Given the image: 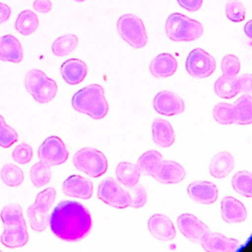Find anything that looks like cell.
Segmentation results:
<instances>
[{
	"instance_id": "cell-9",
	"label": "cell",
	"mask_w": 252,
	"mask_h": 252,
	"mask_svg": "<svg viewBox=\"0 0 252 252\" xmlns=\"http://www.w3.org/2000/svg\"><path fill=\"white\" fill-rule=\"evenodd\" d=\"M185 67L190 76L198 79H205L215 72L216 60L204 49L195 48L187 56Z\"/></svg>"
},
{
	"instance_id": "cell-10",
	"label": "cell",
	"mask_w": 252,
	"mask_h": 252,
	"mask_svg": "<svg viewBox=\"0 0 252 252\" xmlns=\"http://www.w3.org/2000/svg\"><path fill=\"white\" fill-rule=\"evenodd\" d=\"M37 155L40 161L51 167L64 163L68 158L69 152L59 137L50 136L39 146Z\"/></svg>"
},
{
	"instance_id": "cell-37",
	"label": "cell",
	"mask_w": 252,
	"mask_h": 252,
	"mask_svg": "<svg viewBox=\"0 0 252 252\" xmlns=\"http://www.w3.org/2000/svg\"><path fill=\"white\" fill-rule=\"evenodd\" d=\"M240 70L239 59L232 54L225 55L221 60L222 75L228 77H236Z\"/></svg>"
},
{
	"instance_id": "cell-23",
	"label": "cell",
	"mask_w": 252,
	"mask_h": 252,
	"mask_svg": "<svg viewBox=\"0 0 252 252\" xmlns=\"http://www.w3.org/2000/svg\"><path fill=\"white\" fill-rule=\"evenodd\" d=\"M233 124L249 125L252 123V97L251 94H242L230 106Z\"/></svg>"
},
{
	"instance_id": "cell-27",
	"label": "cell",
	"mask_w": 252,
	"mask_h": 252,
	"mask_svg": "<svg viewBox=\"0 0 252 252\" xmlns=\"http://www.w3.org/2000/svg\"><path fill=\"white\" fill-rule=\"evenodd\" d=\"M215 92L216 94L222 98L229 99L239 94L237 77H228L220 76L215 82Z\"/></svg>"
},
{
	"instance_id": "cell-19",
	"label": "cell",
	"mask_w": 252,
	"mask_h": 252,
	"mask_svg": "<svg viewBox=\"0 0 252 252\" xmlns=\"http://www.w3.org/2000/svg\"><path fill=\"white\" fill-rule=\"evenodd\" d=\"M60 72L67 84L78 85L86 78L88 67L84 61L77 58H71L61 65Z\"/></svg>"
},
{
	"instance_id": "cell-25",
	"label": "cell",
	"mask_w": 252,
	"mask_h": 252,
	"mask_svg": "<svg viewBox=\"0 0 252 252\" xmlns=\"http://www.w3.org/2000/svg\"><path fill=\"white\" fill-rule=\"evenodd\" d=\"M234 167V158L228 152H220L217 154L210 162L209 170L213 177H225Z\"/></svg>"
},
{
	"instance_id": "cell-21",
	"label": "cell",
	"mask_w": 252,
	"mask_h": 252,
	"mask_svg": "<svg viewBox=\"0 0 252 252\" xmlns=\"http://www.w3.org/2000/svg\"><path fill=\"white\" fill-rule=\"evenodd\" d=\"M24 51L21 42L12 34L0 37V60L19 63L23 60Z\"/></svg>"
},
{
	"instance_id": "cell-31",
	"label": "cell",
	"mask_w": 252,
	"mask_h": 252,
	"mask_svg": "<svg viewBox=\"0 0 252 252\" xmlns=\"http://www.w3.org/2000/svg\"><path fill=\"white\" fill-rule=\"evenodd\" d=\"M0 176L2 181L10 187H17L24 181L23 170L13 163L3 165L0 171Z\"/></svg>"
},
{
	"instance_id": "cell-28",
	"label": "cell",
	"mask_w": 252,
	"mask_h": 252,
	"mask_svg": "<svg viewBox=\"0 0 252 252\" xmlns=\"http://www.w3.org/2000/svg\"><path fill=\"white\" fill-rule=\"evenodd\" d=\"M37 16L31 10H25L17 17L15 28L21 34L28 35L35 32L38 27Z\"/></svg>"
},
{
	"instance_id": "cell-32",
	"label": "cell",
	"mask_w": 252,
	"mask_h": 252,
	"mask_svg": "<svg viewBox=\"0 0 252 252\" xmlns=\"http://www.w3.org/2000/svg\"><path fill=\"white\" fill-rule=\"evenodd\" d=\"M30 176L32 184L35 187H42L46 185L51 178V171L50 166L43 163L42 161H38L34 163L31 170H30Z\"/></svg>"
},
{
	"instance_id": "cell-15",
	"label": "cell",
	"mask_w": 252,
	"mask_h": 252,
	"mask_svg": "<svg viewBox=\"0 0 252 252\" xmlns=\"http://www.w3.org/2000/svg\"><path fill=\"white\" fill-rule=\"evenodd\" d=\"M62 191L68 197L87 200L93 195V183L90 179L74 174L63 182Z\"/></svg>"
},
{
	"instance_id": "cell-30",
	"label": "cell",
	"mask_w": 252,
	"mask_h": 252,
	"mask_svg": "<svg viewBox=\"0 0 252 252\" xmlns=\"http://www.w3.org/2000/svg\"><path fill=\"white\" fill-rule=\"evenodd\" d=\"M79 43L75 34H65L54 40L52 43V52L56 56H66L73 52Z\"/></svg>"
},
{
	"instance_id": "cell-2",
	"label": "cell",
	"mask_w": 252,
	"mask_h": 252,
	"mask_svg": "<svg viewBox=\"0 0 252 252\" xmlns=\"http://www.w3.org/2000/svg\"><path fill=\"white\" fill-rule=\"evenodd\" d=\"M4 230L1 234V243L8 248L25 246L29 240L27 224L23 217L22 207L18 204L5 206L0 214Z\"/></svg>"
},
{
	"instance_id": "cell-18",
	"label": "cell",
	"mask_w": 252,
	"mask_h": 252,
	"mask_svg": "<svg viewBox=\"0 0 252 252\" xmlns=\"http://www.w3.org/2000/svg\"><path fill=\"white\" fill-rule=\"evenodd\" d=\"M207 252H234L240 247V242L218 232H210L200 243Z\"/></svg>"
},
{
	"instance_id": "cell-34",
	"label": "cell",
	"mask_w": 252,
	"mask_h": 252,
	"mask_svg": "<svg viewBox=\"0 0 252 252\" xmlns=\"http://www.w3.org/2000/svg\"><path fill=\"white\" fill-rule=\"evenodd\" d=\"M125 190L127 206L132 208H142L147 202V192L141 185L136 184L132 187H127Z\"/></svg>"
},
{
	"instance_id": "cell-1",
	"label": "cell",
	"mask_w": 252,
	"mask_h": 252,
	"mask_svg": "<svg viewBox=\"0 0 252 252\" xmlns=\"http://www.w3.org/2000/svg\"><path fill=\"white\" fill-rule=\"evenodd\" d=\"M51 231L67 242L84 239L93 226L89 210L76 201H62L53 209L48 220Z\"/></svg>"
},
{
	"instance_id": "cell-3",
	"label": "cell",
	"mask_w": 252,
	"mask_h": 252,
	"mask_svg": "<svg viewBox=\"0 0 252 252\" xmlns=\"http://www.w3.org/2000/svg\"><path fill=\"white\" fill-rule=\"evenodd\" d=\"M71 103L75 110L94 119H102L108 112L104 90L97 84L90 85L76 92Z\"/></svg>"
},
{
	"instance_id": "cell-11",
	"label": "cell",
	"mask_w": 252,
	"mask_h": 252,
	"mask_svg": "<svg viewBox=\"0 0 252 252\" xmlns=\"http://www.w3.org/2000/svg\"><path fill=\"white\" fill-rule=\"evenodd\" d=\"M97 198L103 203L117 209L128 207L125 190H123L120 184L111 177L103 179L98 184Z\"/></svg>"
},
{
	"instance_id": "cell-40",
	"label": "cell",
	"mask_w": 252,
	"mask_h": 252,
	"mask_svg": "<svg viewBox=\"0 0 252 252\" xmlns=\"http://www.w3.org/2000/svg\"><path fill=\"white\" fill-rule=\"evenodd\" d=\"M178 4L189 12H195L202 6L203 0H177Z\"/></svg>"
},
{
	"instance_id": "cell-4",
	"label": "cell",
	"mask_w": 252,
	"mask_h": 252,
	"mask_svg": "<svg viewBox=\"0 0 252 252\" xmlns=\"http://www.w3.org/2000/svg\"><path fill=\"white\" fill-rule=\"evenodd\" d=\"M204 32L202 24L183 14L173 13L165 22V33L173 41H191L199 38Z\"/></svg>"
},
{
	"instance_id": "cell-39",
	"label": "cell",
	"mask_w": 252,
	"mask_h": 252,
	"mask_svg": "<svg viewBox=\"0 0 252 252\" xmlns=\"http://www.w3.org/2000/svg\"><path fill=\"white\" fill-rule=\"evenodd\" d=\"M239 93L244 94H251L252 93V76L251 74H243L237 78Z\"/></svg>"
},
{
	"instance_id": "cell-16",
	"label": "cell",
	"mask_w": 252,
	"mask_h": 252,
	"mask_svg": "<svg viewBox=\"0 0 252 252\" xmlns=\"http://www.w3.org/2000/svg\"><path fill=\"white\" fill-rule=\"evenodd\" d=\"M148 227L150 233L157 239L161 241L172 240L176 231L170 219L161 214H156L152 216L148 220Z\"/></svg>"
},
{
	"instance_id": "cell-36",
	"label": "cell",
	"mask_w": 252,
	"mask_h": 252,
	"mask_svg": "<svg viewBox=\"0 0 252 252\" xmlns=\"http://www.w3.org/2000/svg\"><path fill=\"white\" fill-rule=\"evenodd\" d=\"M245 7L237 0L229 1L225 5V15L228 20L234 23L242 22L245 18Z\"/></svg>"
},
{
	"instance_id": "cell-12",
	"label": "cell",
	"mask_w": 252,
	"mask_h": 252,
	"mask_svg": "<svg viewBox=\"0 0 252 252\" xmlns=\"http://www.w3.org/2000/svg\"><path fill=\"white\" fill-rule=\"evenodd\" d=\"M177 227L183 236L198 244L211 232L210 228L203 221L188 213L182 214L177 218Z\"/></svg>"
},
{
	"instance_id": "cell-35",
	"label": "cell",
	"mask_w": 252,
	"mask_h": 252,
	"mask_svg": "<svg viewBox=\"0 0 252 252\" xmlns=\"http://www.w3.org/2000/svg\"><path fill=\"white\" fill-rule=\"evenodd\" d=\"M18 134L14 128L9 126L2 115H0V147L10 148L18 141Z\"/></svg>"
},
{
	"instance_id": "cell-17",
	"label": "cell",
	"mask_w": 252,
	"mask_h": 252,
	"mask_svg": "<svg viewBox=\"0 0 252 252\" xmlns=\"http://www.w3.org/2000/svg\"><path fill=\"white\" fill-rule=\"evenodd\" d=\"M189 197L197 203L209 205L218 199L217 186L209 181H194L187 187Z\"/></svg>"
},
{
	"instance_id": "cell-43",
	"label": "cell",
	"mask_w": 252,
	"mask_h": 252,
	"mask_svg": "<svg viewBox=\"0 0 252 252\" xmlns=\"http://www.w3.org/2000/svg\"><path fill=\"white\" fill-rule=\"evenodd\" d=\"M244 32L248 36V38H252V21L247 22V24L244 26Z\"/></svg>"
},
{
	"instance_id": "cell-7",
	"label": "cell",
	"mask_w": 252,
	"mask_h": 252,
	"mask_svg": "<svg viewBox=\"0 0 252 252\" xmlns=\"http://www.w3.org/2000/svg\"><path fill=\"white\" fill-rule=\"evenodd\" d=\"M117 32L131 47L142 48L148 42L143 21L133 14H125L117 21Z\"/></svg>"
},
{
	"instance_id": "cell-20",
	"label": "cell",
	"mask_w": 252,
	"mask_h": 252,
	"mask_svg": "<svg viewBox=\"0 0 252 252\" xmlns=\"http://www.w3.org/2000/svg\"><path fill=\"white\" fill-rule=\"evenodd\" d=\"M220 211L223 220L229 223L242 222L247 217V212L244 205L231 196L222 198Z\"/></svg>"
},
{
	"instance_id": "cell-5",
	"label": "cell",
	"mask_w": 252,
	"mask_h": 252,
	"mask_svg": "<svg viewBox=\"0 0 252 252\" xmlns=\"http://www.w3.org/2000/svg\"><path fill=\"white\" fill-rule=\"evenodd\" d=\"M56 197L55 189L52 187L40 191L32 205L28 208L27 215L31 227L35 231H43L48 224L49 211Z\"/></svg>"
},
{
	"instance_id": "cell-6",
	"label": "cell",
	"mask_w": 252,
	"mask_h": 252,
	"mask_svg": "<svg viewBox=\"0 0 252 252\" xmlns=\"http://www.w3.org/2000/svg\"><path fill=\"white\" fill-rule=\"evenodd\" d=\"M25 86L33 99L39 103L49 102L57 93L56 82L38 69L28 71L25 76Z\"/></svg>"
},
{
	"instance_id": "cell-38",
	"label": "cell",
	"mask_w": 252,
	"mask_h": 252,
	"mask_svg": "<svg viewBox=\"0 0 252 252\" xmlns=\"http://www.w3.org/2000/svg\"><path fill=\"white\" fill-rule=\"evenodd\" d=\"M12 157L16 162L20 164H27L32 160V149L29 144L21 143L14 149Z\"/></svg>"
},
{
	"instance_id": "cell-8",
	"label": "cell",
	"mask_w": 252,
	"mask_h": 252,
	"mask_svg": "<svg viewBox=\"0 0 252 252\" xmlns=\"http://www.w3.org/2000/svg\"><path fill=\"white\" fill-rule=\"evenodd\" d=\"M73 163L79 171L94 178L101 176L107 170L105 156L100 151L93 148L79 150L73 158Z\"/></svg>"
},
{
	"instance_id": "cell-13",
	"label": "cell",
	"mask_w": 252,
	"mask_h": 252,
	"mask_svg": "<svg viewBox=\"0 0 252 252\" xmlns=\"http://www.w3.org/2000/svg\"><path fill=\"white\" fill-rule=\"evenodd\" d=\"M155 110L165 116H173L184 111L185 104L183 99L170 91L158 93L154 98Z\"/></svg>"
},
{
	"instance_id": "cell-26",
	"label": "cell",
	"mask_w": 252,
	"mask_h": 252,
	"mask_svg": "<svg viewBox=\"0 0 252 252\" xmlns=\"http://www.w3.org/2000/svg\"><path fill=\"white\" fill-rule=\"evenodd\" d=\"M115 174L117 180L126 187H132L138 184L141 173L136 164L122 161L116 166Z\"/></svg>"
},
{
	"instance_id": "cell-41",
	"label": "cell",
	"mask_w": 252,
	"mask_h": 252,
	"mask_svg": "<svg viewBox=\"0 0 252 252\" xmlns=\"http://www.w3.org/2000/svg\"><path fill=\"white\" fill-rule=\"evenodd\" d=\"M52 8L50 0H34L33 9L39 13H48Z\"/></svg>"
},
{
	"instance_id": "cell-14",
	"label": "cell",
	"mask_w": 252,
	"mask_h": 252,
	"mask_svg": "<svg viewBox=\"0 0 252 252\" xmlns=\"http://www.w3.org/2000/svg\"><path fill=\"white\" fill-rule=\"evenodd\" d=\"M152 176L160 183L175 184L184 179L185 169L176 161L161 159Z\"/></svg>"
},
{
	"instance_id": "cell-29",
	"label": "cell",
	"mask_w": 252,
	"mask_h": 252,
	"mask_svg": "<svg viewBox=\"0 0 252 252\" xmlns=\"http://www.w3.org/2000/svg\"><path fill=\"white\" fill-rule=\"evenodd\" d=\"M161 159H162V157L158 151L151 150L144 153L138 158L136 165L138 166L141 174L152 176L154 170L156 169V167L158 166V164L160 162Z\"/></svg>"
},
{
	"instance_id": "cell-33",
	"label": "cell",
	"mask_w": 252,
	"mask_h": 252,
	"mask_svg": "<svg viewBox=\"0 0 252 252\" xmlns=\"http://www.w3.org/2000/svg\"><path fill=\"white\" fill-rule=\"evenodd\" d=\"M232 187L234 191L241 194L242 196L251 198L252 197V176L248 171H238L234 174L232 181Z\"/></svg>"
},
{
	"instance_id": "cell-24",
	"label": "cell",
	"mask_w": 252,
	"mask_h": 252,
	"mask_svg": "<svg viewBox=\"0 0 252 252\" xmlns=\"http://www.w3.org/2000/svg\"><path fill=\"white\" fill-rule=\"evenodd\" d=\"M153 140L159 147H170L175 140V134L170 123L164 119H155L152 125Z\"/></svg>"
},
{
	"instance_id": "cell-22",
	"label": "cell",
	"mask_w": 252,
	"mask_h": 252,
	"mask_svg": "<svg viewBox=\"0 0 252 252\" xmlns=\"http://www.w3.org/2000/svg\"><path fill=\"white\" fill-rule=\"evenodd\" d=\"M149 68L156 78H167L176 72L177 61L170 53H160L153 59Z\"/></svg>"
},
{
	"instance_id": "cell-44",
	"label": "cell",
	"mask_w": 252,
	"mask_h": 252,
	"mask_svg": "<svg viewBox=\"0 0 252 252\" xmlns=\"http://www.w3.org/2000/svg\"><path fill=\"white\" fill-rule=\"evenodd\" d=\"M74 1H77V2H83V1H85V0H74Z\"/></svg>"
},
{
	"instance_id": "cell-42",
	"label": "cell",
	"mask_w": 252,
	"mask_h": 252,
	"mask_svg": "<svg viewBox=\"0 0 252 252\" xmlns=\"http://www.w3.org/2000/svg\"><path fill=\"white\" fill-rule=\"evenodd\" d=\"M11 16V9L7 4L0 2V24L6 22Z\"/></svg>"
}]
</instances>
